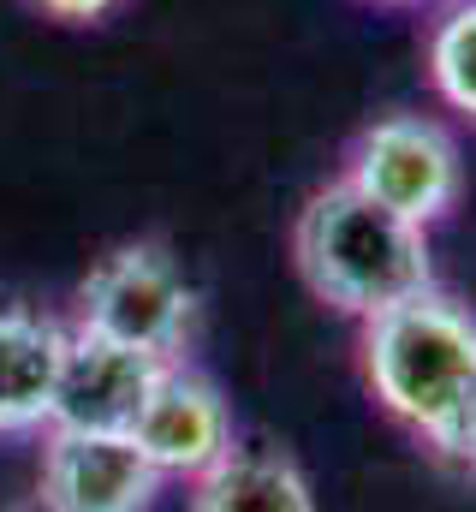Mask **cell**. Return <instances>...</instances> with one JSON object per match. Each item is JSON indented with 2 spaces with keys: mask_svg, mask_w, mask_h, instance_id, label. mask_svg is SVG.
<instances>
[{
  "mask_svg": "<svg viewBox=\"0 0 476 512\" xmlns=\"http://www.w3.org/2000/svg\"><path fill=\"white\" fill-rule=\"evenodd\" d=\"M191 512H316L310 477L274 447H227L191 477Z\"/></svg>",
  "mask_w": 476,
  "mask_h": 512,
  "instance_id": "9c48e42d",
  "label": "cell"
},
{
  "mask_svg": "<svg viewBox=\"0 0 476 512\" xmlns=\"http://www.w3.org/2000/svg\"><path fill=\"white\" fill-rule=\"evenodd\" d=\"M447 453H453L459 465H476V399H471V411H465V423H459V435L447 441Z\"/></svg>",
  "mask_w": 476,
  "mask_h": 512,
  "instance_id": "7c38bea8",
  "label": "cell"
},
{
  "mask_svg": "<svg viewBox=\"0 0 476 512\" xmlns=\"http://www.w3.org/2000/svg\"><path fill=\"white\" fill-rule=\"evenodd\" d=\"M197 322V292L161 245H119L78 286L72 328L131 346L155 364H179Z\"/></svg>",
  "mask_w": 476,
  "mask_h": 512,
  "instance_id": "3957f363",
  "label": "cell"
},
{
  "mask_svg": "<svg viewBox=\"0 0 476 512\" xmlns=\"http://www.w3.org/2000/svg\"><path fill=\"white\" fill-rule=\"evenodd\" d=\"M340 179L352 191H363L369 203H381L387 215H399V221L429 233L435 221L453 215V203L465 191V161H459V143L435 120L387 114V120L357 131Z\"/></svg>",
  "mask_w": 476,
  "mask_h": 512,
  "instance_id": "277c9868",
  "label": "cell"
},
{
  "mask_svg": "<svg viewBox=\"0 0 476 512\" xmlns=\"http://www.w3.org/2000/svg\"><path fill=\"white\" fill-rule=\"evenodd\" d=\"M161 471L137 453L131 435H72L48 429L36 501L54 512H149Z\"/></svg>",
  "mask_w": 476,
  "mask_h": 512,
  "instance_id": "8992f818",
  "label": "cell"
},
{
  "mask_svg": "<svg viewBox=\"0 0 476 512\" xmlns=\"http://www.w3.org/2000/svg\"><path fill=\"white\" fill-rule=\"evenodd\" d=\"M292 256H298L304 286L357 322L423 292V286H435L429 233L387 215L381 203H369L346 179L322 185L304 203V215L292 227Z\"/></svg>",
  "mask_w": 476,
  "mask_h": 512,
  "instance_id": "7a4b0ae2",
  "label": "cell"
},
{
  "mask_svg": "<svg viewBox=\"0 0 476 512\" xmlns=\"http://www.w3.org/2000/svg\"><path fill=\"white\" fill-rule=\"evenodd\" d=\"M363 376L381 411L447 453L476 399V316L447 292L423 286L375 316H363Z\"/></svg>",
  "mask_w": 476,
  "mask_h": 512,
  "instance_id": "6da1fadb",
  "label": "cell"
},
{
  "mask_svg": "<svg viewBox=\"0 0 476 512\" xmlns=\"http://www.w3.org/2000/svg\"><path fill=\"white\" fill-rule=\"evenodd\" d=\"M72 322L0 304V435H36L54 417V387Z\"/></svg>",
  "mask_w": 476,
  "mask_h": 512,
  "instance_id": "ba28073f",
  "label": "cell"
},
{
  "mask_svg": "<svg viewBox=\"0 0 476 512\" xmlns=\"http://www.w3.org/2000/svg\"><path fill=\"white\" fill-rule=\"evenodd\" d=\"M161 376L155 358L114 346L102 334L72 328L66 334V358H60V387H54V417L48 429H72V435H131L149 387Z\"/></svg>",
  "mask_w": 476,
  "mask_h": 512,
  "instance_id": "52a82bcc",
  "label": "cell"
},
{
  "mask_svg": "<svg viewBox=\"0 0 476 512\" xmlns=\"http://www.w3.org/2000/svg\"><path fill=\"white\" fill-rule=\"evenodd\" d=\"M375 6H429V0H375Z\"/></svg>",
  "mask_w": 476,
  "mask_h": 512,
  "instance_id": "4fadbf2b",
  "label": "cell"
},
{
  "mask_svg": "<svg viewBox=\"0 0 476 512\" xmlns=\"http://www.w3.org/2000/svg\"><path fill=\"white\" fill-rule=\"evenodd\" d=\"M429 84L476 126V0H447L429 24Z\"/></svg>",
  "mask_w": 476,
  "mask_h": 512,
  "instance_id": "30bf717a",
  "label": "cell"
},
{
  "mask_svg": "<svg viewBox=\"0 0 476 512\" xmlns=\"http://www.w3.org/2000/svg\"><path fill=\"white\" fill-rule=\"evenodd\" d=\"M48 18H66V24H96V18H108L119 0H36Z\"/></svg>",
  "mask_w": 476,
  "mask_h": 512,
  "instance_id": "8fae6325",
  "label": "cell"
},
{
  "mask_svg": "<svg viewBox=\"0 0 476 512\" xmlns=\"http://www.w3.org/2000/svg\"><path fill=\"white\" fill-rule=\"evenodd\" d=\"M131 441L161 471V483L167 477L191 483L233 447L238 435H233V411H227L221 387L179 358V364H161V376H155L137 423H131Z\"/></svg>",
  "mask_w": 476,
  "mask_h": 512,
  "instance_id": "5b68a950",
  "label": "cell"
}]
</instances>
